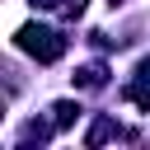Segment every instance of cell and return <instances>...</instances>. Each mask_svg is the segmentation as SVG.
I'll use <instances>...</instances> for the list:
<instances>
[{
  "mask_svg": "<svg viewBox=\"0 0 150 150\" xmlns=\"http://www.w3.org/2000/svg\"><path fill=\"white\" fill-rule=\"evenodd\" d=\"M108 136H117V122H112V117H98V122L89 127V136H84V145H103Z\"/></svg>",
  "mask_w": 150,
  "mask_h": 150,
  "instance_id": "4",
  "label": "cell"
},
{
  "mask_svg": "<svg viewBox=\"0 0 150 150\" xmlns=\"http://www.w3.org/2000/svg\"><path fill=\"white\" fill-rule=\"evenodd\" d=\"M75 117H80V103H70V98H61V103L52 108V127H56V131H66Z\"/></svg>",
  "mask_w": 150,
  "mask_h": 150,
  "instance_id": "3",
  "label": "cell"
},
{
  "mask_svg": "<svg viewBox=\"0 0 150 150\" xmlns=\"http://www.w3.org/2000/svg\"><path fill=\"white\" fill-rule=\"evenodd\" d=\"M0 117H5V103H0Z\"/></svg>",
  "mask_w": 150,
  "mask_h": 150,
  "instance_id": "7",
  "label": "cell"
},
{
  "mask_svg": "<svg viewBox=\"0 0 150 150\" xmlns=\"http://www.w3.org/2000/svg\"><path fill=\"white\" fill-rule=\"evenodd\" d=\"M108 5H127V0H108Z\"/></svg>",
  "mask_w": 150,
  "mask_h": 150,
  "instance_id": "6",
  "label": "cell"
},
{
  "mask_svg": "<svg viewBox=\"0 0 150 150\" xmlns=\"http://www.w3.org/2000/svg\"><path fill=\"white\" fill-rule=\"evenodd\" d=\"M33 5H38V9H56L61 0H33Z\"/></svg>",
  "mask_w": 150,
  "mask_h": 150,
  "instance_id": "5",
  "label": "cell"
},
{
  "mask_svg": "<svg viewBox=\"0 0 150 150\" xmlns=\"http://www.w3.org/2000/svg\"><path fill=\"white\" fill-rule=\"evenodd\" d=\"M70 80H75V89H103V84H108V70H103L98 61H89V66H80Z\"/></svg>",
  "mask_w": 150,
  "mask_h": 150,
  "instance_id": "2",
  "label": "cell"
},
{
  "mask_svg": "<svg viewBox=\"0 0 150 150\" xmlns=\"http://www.w3.org/2000/svg\"><path fill=\"white\" fill-rule=\"evenodd\" d=\"M14 47H19V52H28L33 61L52 66V61L66 52V38H61L56 28H47V23H23V28L14 33Z\"/></svg>",
  "mask_w": 150,
  "mask_h": 150,
  "instance_id": "1",
  "label": "cell"
}]
</instances>
